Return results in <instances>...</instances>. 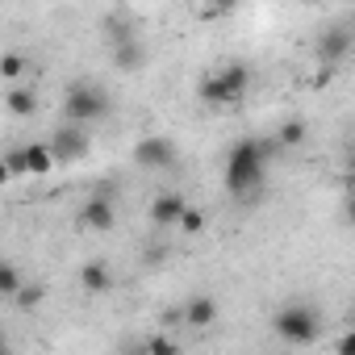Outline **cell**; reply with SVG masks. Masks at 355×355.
<instances>
[{"label":"cell","mask_w":355,"mask_h":355,"mask_svg":"<svg viewBox=\"0 0 355 355\" xmlns=\"http://www.w3.org/2000/svg\"><path fill=\"white\" fill-rule=\"evenodd\" d=\"M51 150H55L59 163H76V159L88 155V134L80 125H59L55 138H51Z\"/></svg>","instance_id":"cell-7"},{"label":"cell","mask_w":355,"mask_h":355,"mask_svg":"<svg viewBox=\"0 0 355 355\" xmlns=\"http://www.w3.org/2000/svg\"><path fill=\"white\" fill-rule=\"evenodd\" d=\"M134 163H138L142 171H167V167L175 163V142L163 138V134H142V138L134 142Z\"/></svg>","instance_id":"cell-5"},{"label":"cell","mask_w":355,"mask_h":355,"mask_svg":"<svg viewBox=\"0 0 355 355\" xmlns=\"http://www.w3.org/2000/svg\"><path fill=\"white\" fill-rule=\"evenodd\" d=\"M109 113V92L92 80H80L63 92V117L71 125H88V121H101Z\"/></svg>","instance_id":"cell-4"},{"label":"cell","mask_w":355,"mask_h":355,"mask_svg":"<svg viewBox=\"0 0 355 355\" xmlns=\"http://www.w3.org/2000/svg\"><path fill=\"white\" fill-rule=\"evenodd\" d=\"M268 180V163H263V142L243 138L234 142V150L226 155V193L239 201H255L259 189Z\"/></svg>","instance_id":"cell-1"},{"label":"cell","mask_w":355,"mask_h":355,"mask_svg":"<svg viewBox=\"0 0 355 355\" xmlns=\"http://www.w3.org/2000/svg\"><path fill=\"white\" fill-rule=\"evenodd\" d=\"M201 230H205V214L189 205V214H184V222H180V234H189V239H197Z\"/></svg>","instance_id":"cell-18"},{"label":"cell","mask_w":355,"mask_h":355,"mask_svg":"<svg viewBox=\"0 0 355 355\" xmlns=\"http://www.w3.org/2000/svg\"><path fill=\"white\" fill-rule=\"evenodd\" d=\"M26 284H21V272H17V263H5L0 268V293H5L9 301H17V293H21Z\"/></svg>","instance_id":"cell-16"},{"label":"cell","mask_w":355,"mask_h":355,"mask_svg":"<svg viewBox=\"0 0 355 355\" xmlns=\"http://www.w3.org/2000/svg\"><path fill=\"white\" fill-rule=\"evenodd\" d=\"M184 214H189V201H184V193H159V197L150 201V222H155L159 230L180 226V222H184Z\"/></svg>","instance_id":"cell-6"},{"label":"cell","mask_w":355,"mask_h":355,"mask_svg":"<svg viewBox=\"0 0 355 355\" xmlns=\"http://www.w3.org/2000/svg\"><path fill=\"white\" fill-rule=\"evenodd\" d=\"M5 105H9L13 117H30V113L38 109V92H34V88H9V92H5Z\"/></svg>","instance_id":"cell-14"},{"label":"cell","mask_w":355,"mask_h":355,"mask_svg":"<svg viewBox=\"0 0 355 355\" xmlns=\"http://www.w3.org/2000/svg\"><path fill=\"white\" fill-rule=\"evenodd\" d=\"M55 163H59V159H55L51 142H30V146H26V175H46Z\"/></svg>","instance_id":"cell-13"},{"label":"cell","mask_w":355,"mask_h":355,"mask_svg":"<svg viewBox=\"0 0 355 355\" xmlns=\"http://www.w3.org/2000/svg\"><path fill=\"white\" fill-rule=\"evenodd\" d=\"M305 134H309V125H305L301 117H288V121H280L276 142H280V146H301V142H305Z\"/></svg>","instance_id":"cell-15"},{"label":"cell","mask_w":355,"mask_h":355,"mask_svg":"<svg viewBox=\"0 0 355 355\" xmlns=\"http://www.w3.org/2000/svg\"><path fill=\"white\" fill-rule=\"evenodd\" d=\"M334 355H355V326L338 338V347H334Z\"/></svg>","instance_id":"cell-22"},{"label":"cell","mask_w":355,"mask_h":355,"mask_svg":"<svg viewBox=\"0 0 355 355\" xmlns=\"http://www.w3.org/2000/svg\"><path fill=\"white\" fill-rule=\"evenodd\" d=\"M218 13H226V9L222 5H197L193 9V17H218Z\"/></svg>","instance_id":"cell-23"},{"label":"cell","mask_w":355,"mask_h":355,"mask_svg":"<svg viewBox=\"0 0 355 355\" xmlns=\"http://www.w3.org/2000/svg\"><path fill=\"white\" fill-rule=\"evenodd\" d=\"M80 284H84V293H92V297L109 293V288H113V268H109V259H84V263H80Z\"/></svg>","instance_id":"cell-9"},{"label":"cell","mask_w":355,"mask_h":355,"mask_svg":"<svg viewBox=\"0 0 355 355\" xmlns=\"http://www.w3.org/2000/svg\"><path fill=\"white\" fill-rule=\"evenodd\" d=\"M146 355H180V347H175L167 334H150V343H146Z\"/></svg>","instance_id":"cell-19"},{"label":"cell","mask_w":355,"mask_h":355,"mask_svg":"<svg viewBox=\"0 0 355 355\" xmlns=\"http://www.w3.org/2000/svg\"><path fill=\"white\" fill-rule=\"evenodd\" d=\"M247 88H251V67H247L243 59H230V63L214 67V71L201 80L197 96H201L209 109H230V105H239V101L247 96Z\"/></svg>","instance_id":"cell-2"},{"label":"cell","mask_w":355,"mask_h":355,"mask_svg":"<svg viewBox=\"0 0 355 355\" xmlns=\"http://www.w3.org/2000/svg\"><path fill=\"white\" fill-rule=\"evenodd\" d=\"M80 222L88 226V230H96V234H109L113 226H117V209H113V201L109 197H88L84 201V209H80Z\"/></svg>","instance_id":"cell-8"},{"label":"cell","mask_w":355,"mask_h":355,"mask_svg":"<svg viewBox=\"0 0 355 355\" xmlns=\"http://www.w3.org/2000/svg\"><path fill=\"white\" fill-rule=\"evenodd\" d=\"M272 330H276V338L288 343V347H309V343H318V334H322V313H318L313 301L297 297V301H284V305L276 309Z\"/></svg>","instance_id":"cell-3"},{"label":"cell","mask_w":355,"mask_h":355,"mask_svg":"<svg viewBox=\"0 0 355 355\" xmlns=\"http://www.w3.org/2000/svg\"><path fill=\"white\" fill-rule=\"evenodd\" d=\"M38 301H42V288H38V284H26V288L17 293V301H13V305H17V309H34Z\"/></svg>","instance_id":"cell-21"},{"label":"cell","mask_w":355,"mask_h":355,"mask_svg":"<svg viewBox=\"0 0 355 355\" xmlns=\"http://www.w3.org/2000/svg\"><path fill=\"white\" fill-rule=\"evenodd\" d=\"M142 63H146V46H142L138 38L113 46V67H117V71H142Z\"/></svg>","instance_id":"cell-12"},{"label":"cell","mask_w":355,"mask_h":355,"mask_svg":"<svg viewBox=\"0 0 355 355\" xmlns=\"http://www.w3.org/2000/svg\"><path fill=\"white\" fill-rule=\"evenodd\" d=\"M347 218L355 222V197H347Z\"/></svg>","instance_id":"cell-24"},{"label":"cell","mask_w":355,"mask_h":355,"mask_svg":"<svg viewBox=\"0 0 355 355\" xmlns=\"http://www.w3.org/2000/svg\"><path fill=\"white\" fill-rule=\"evenodd\" d=\"M184 322H189L193 330H209V326L218 322V301H214L209 293L189 297V301H184Z\"/></svg>","instance_id":"cell-10"},{"label":"cell","mask_w":355,"mask_h":355,"mask_svg":"<svg viewBox=\"0 0 355 355\" xmlns=\"http://www.w3.org/2000/svg\"><path fill=\"white\" fill-rule=\"evenodd\" d=\"M21 171H26V146L5 155V180H13V175H21Z\"/></svg>","instance_id":"cell-20"},{"label":"cell","mask_w":355,"mask_h":355,"mask_svg":"<svg viewBox=\"0 0 355 355\" xmlns=\"http://www.w3.org/2000/svg\"><path fill=\"white\" fill-rule=\"evenodd\" d=\"M347 51H351V34H347L343 26H334V30H326V34L318 38V59H322V63H338Z\"/></svg>","instance_id":"cell-11"},{"label":"cell","mask_w":355,"mask_h":355,"mask_svg":"<svg viewBox=\"0 0 355 355\" xmlns=\"http://www.w3.org/2000/svg\"><path fill=\"white\" fill-rule=\"evenodd\" d=\"M26 55H17V51H9V55H0V76H5V80H21L26 76Z\"/></svg>","instance_id":"cell-17"}]
</instances>
